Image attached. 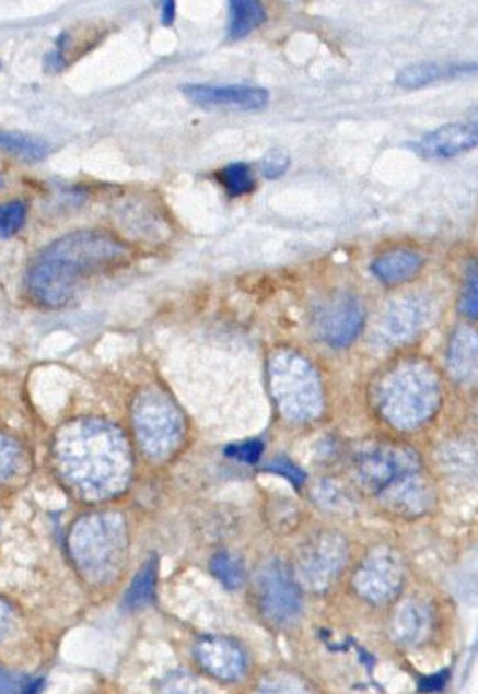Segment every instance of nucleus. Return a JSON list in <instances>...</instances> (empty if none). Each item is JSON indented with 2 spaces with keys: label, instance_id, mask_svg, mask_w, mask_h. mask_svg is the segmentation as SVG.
Wrapping results in <instances>:
<instances>
[{
  "label": "nucleus",
  "instance_id": "f257e3e1",
  "mask_svg": "<svg viewBox=\"0 0 478 694\" xmlns=\"http://www.w3.org/2000/svg\"><path fill=\"white\" fill-rule=\"evenodd\" d=\"M55 466L65 483L85 498H104L128 480L129 455L121 434L98 421H77L58 432Z\"/></svg>",
  "mask_w": 478,
  "mask_h": 694
},
{
  "label": "nucleus",
  "instance_id": "f03ea898",
  "mask_svg": "<svg viewBox=\"0 0 478 694\" xmlns=\"http://www.w3.org/2000/svg\"><path fill=\"white\" fill-rule=\"evenodd\" d=\"M128 256L123 243L109 234L80 231L43 249L26 274V289L36 304L61 308L75 298L83 278L114 267Z\"/></svg>",
  "mask_w": 478,
  "mask_h": 694
},
{
  "label": "nucleus",
  "instance_id": "7ed1b4c3",
  "mask_svg": "<svg viewBox=\"0 0 478 694\" xmlns=\"http://www.w3.org/2000/svg\"><path fill=\"white\" fill-rule=\"evenodd\" d=\"M125 548V527L114 515L83 517L68 537L73 563L92 581H104L116 573Z\"/></svg>",
  "mask_w": 478,
  "mask_h": 694
},
{
  "label": "nucleus",
  "instance_id": "20e7f679",
  "mask_svg": "<svg viewBox=\"0 0 478 694\" xmlns=\"http://www.w3.org/2000/svg\"><path fill=\"white\" fill-rule=\"evenodd\" d=\"M366 310L354 293L338 290L317 302L313 311V327L317 339L335 350L353 344L365 326Z\"/></svg>",
  "mask_w": 478,
  "mask_h": 694
},
{
  "label": "nucleus",
  "instance_id": "39448f33",
  "mask_svg": "<svg viewBox=\"0 0 478 694\" xmlns=\"http://www.w3.org/2000/svg\"><path fill=\"white\" fill-rule=\"evenodd\" d=\"M271 387L282 407L313 410L319 403V379L310 361L295 351L283 350L270 360Z\"/></svg>",
  "mask_w": 478,
  "mask_h": 694
},
{
  "label": "nucleus",
  "instance_id": "423d86ee",
  "mask_svg": "<svg viewBox=\"0 0 478 694\" xmlns=\"http://www.w3.org/2000/svg\"><path fill=\"white\" fill-rule=\"evenodd\" d=\"M438 384L430 366L419 361L399 364L384 381V400L392 410H430Z\"/></svg>",
  "mask_w": 478,
  "mask_h": 694
},
{
  "label": "nucleus",
  "instance_id": "0eeeda50",
  "mask_svg": "<svg viewBox=\"0 0 478 694\" xmlns=\"http://www.w3.org/2000/svg\"><path fill=\"white\" fill-rule=\"evenodd\" d=\"M256 593L261 612L277 625L294 622L302 609L301 591L290 575L289 567L280 561H270L261 567L256 578Z\"/></svg>",
  "mask_w": 478,
  "mask_h": 694
},
{
  "label": "nucleus",
  "instance_id": "6e6552de",
  "mask_svg": "<svg viewBox=\"0 0 478 694\" xmlns=\"http://www.w3.org/2000/svg\"><path fill=\"white\" fill-rule=\"evenodd\" d=\"M136 427L141 443L151 455H166L180 437V415L165 397L148 393L136 407Z\"/></svg>",
  "mask_w": 478,
  "mask_h": 694
},
{
  "label": "nucleus",
  "instance_id": "1a4fd4ad",
  "mask_svg": "<svg viewBox=\"0 0 478 694\" xmlns=\"http://www.w3.org/2000/svg\"><path fill=\"white\" fill-rule=\"evenodd\" d=\"M436 304L425 295H407L392 302L378 324V338L384 344H406L433 324Z\"/></svg>",
  "mask_w": 478,
  "mask_h": 694
},
{
  "label": "nucleus",
  "instance_id": "9d476101",
  "mask_svg": "<svg viewBox=\"0 0 478 694\" xmlns=\"http://www.w3.org/2000/svg\"><path fill=\"white\" fill-rule=\"evenodd\" d=\"M185 97L197 106L230 107V109L256 113L270 104V92L255 85H209V83H187L182 86Z\"/></svg>",
  "mask_w": 478,
  "mask_h": 694
},
{
  "label": "nucleus",
  "instance_id": "9b49d317",
  "mask_svg": "<svg viewBox=\"0 0 478 694\" xmlns=\"http://www.w3.org/2000/svg\"><path fill=\"white\" fill-rule=\"evenodd\" d=\"M477 143V125L456 122V125L441 126L428 132L412 143L411 148L424 160H450L474 150Z\"/></svg>",
  "mask_w": 478,
  "mask_h": 694
},
{
  "label": "nucleus",
  "instance_id": "f8f14e48",
  "mask_svg": "<svg viewBox=\"0 0 478 694\" xmlns=\"http://www.w3.org/2000/svg\"><path fill=\"white\" fill-rule=\"evenodd\" d=\"M196 656L199 664L218 680L236 681L245 674V654L228 638H203L196 647Z\"/></svg>",
  "mask_w": 478,
  "mask_h": 694
},
{
  "label": "nucleus",
  "instance_id": "ddd939ff",
  "mask_svg": "<svg viewBox=\"0 0 478 694\" xmlns=\"http://www.w3.org/2000/svg\"><path fill=\"white\" fill-rule=\"evenodd\" d=\"M475 72H477L475 61H462V63L459 61H455V63L453 61H448V63L421 61V63L403 68L397 75L396 83L403 89H422V86L441 82V80L456 79V77Z\"/></svg>",
  "mask_w": 478,
  "mask_h": 694
},
{
  "label": "nucleus",
  "instance_id": "4468645a",
  "mask_svg": "<svg viewBox=\"0 0 478 694\" xmlns=\"http://www.w3.org/2000/svg\"><path fill=\"white\" fill-rule=\"evenodd\" d=\"M424 267V258L412 249H392L373 259V277L384 285H399L409 282Z\"/></svg>",
  "mask_w": 478,
  "mask_h": 694
},
{
  "label": "nucleus",
  "instance_id": "2eb2a0df",
  "mask_svg": "<svg viewBox=\"0 0 478 694\" xmlns=\"http://www.w3.org/2000/svg\"><path fill=\"white\" fill-rule=\"evenodd\" d=\"M448 368L456 379L474 378L477 372V332L459 327L453 334L448 350Z\"/></svg>",
  "mask_w": 478,
  "mask_h": 694
},
{
  "label": "nucleus",
  "instance_id": "dca6fc26",
  "mask_svg": "<svg viewBox=\"0 0 478 694\" xmlns=\"http://www.w3.org/2000/svg\"><path fill=\"white\" fill-rule=\"evenodd\" d=\"M267 20V11H265L261 2L256 0H233L230 2V26L228 34L231 39H243L249 33L260 27Z\"/></svg>",
  "mask_w": 478,
  "mask_h": 694
},
{
  "label": "nucleus",
  "instance_id": "f3484780",
  "mask_svg": "<svg viewBox=\"0 0 478 694\" xmlns=\"http://www.w3.org/2000/svg\"><path fill=\"white\" fill-rule=\"evenodd\" d=\"M0 151L23 162L36 163L48 156L49 144L42 138L0 129Z\"/></svg>",
  "mask_w": 478,
  "mask_h": 694
},
{
  "label": "nucleus",
  "instance_id": "a211bd4d",
  "mask_svg": "<svg viewBox=\"0 0 478 694\" xmlns=\"http://www.w3.org/2000/svg\"><path fill=\"white\" fill-rule=\"evenodd\" d=\"M156 575H159V561L151 557L140 573L132 579L131 586L126 591L125 604L129 610H138L150 603L155 593Z\"/></svg>",
  "mask_w": 478,
  "mask_h": 694
},
{
  "label": "nucleus",
  "instance_id": "6ab92c4d",
  "mask_svg": "<svg viewBox=\"0 0 478 694\" xmlns=\"http://www.w3.org/2000/svg\"><path fill=\"white\" fill-rule=\"evenodd\" d=\"M218 178L231 197H243L255 190V177L246 163H231L224 166Z\"/></svg>",
  "mask_w": 478,
  "mask_h": 694
},
{
  "label": "nucleus",
  "instance_id": "aec40b11",
  "mask_svg": "<svg viewBox=\"0 0 478 694\" xmlns=\"http://www.w3.org/2000/svg\"><path fill=\"white\" fill-rule=\"evenodd\" d=\"M211 569L226 588H240L245 583V566L240 557H234L230 552L215 554L211 561Z\"/></svg>",
  "mask_w": 478,
  "mask_h": 694
},
{
  "label": "nucleus",
  "instance_id": "412c9836",
  "mask_svg": "<svg viewBox=\"0 0 478 694\" xmlns=\"http://www.w3.org/2000/svg\"><path fill=\"white\" fill-rule=\"evenodd\" d=\"M459 311L467 316L468 319L475 320L478 316V268L475 261L465 271L464 289L459 295Z\"/></svg>",
  "mask_w": 478,
  "mask_h": 694
},
{
  "label": "nucleus",
  "instance_id": "4be33fe9",
  "mask_svg": "<svg viewBox=\"0 0 478 694\" xmlns=\"http://www.w3.org/2000/svg\"><path fill=\"white\" fill-rule=\"evenodd\" d=\"M27 207L21 200H12V202L2 203L0 205V237L14 236L21 230L26 221Z\"/></svg>",
  "mask_w": 478,
  "mask_h": 694
},
{
  "label": "nucleus",
  "instance_id": "5701e85b",
  "mask_svg": "<svg viewBox=\"0 0 478 694\" xmlns=\"http://www.w3.org/2000/svg\"><path fill=\"white\" fill-rule=\"evenodd\" d=\"M155 694H206V691L187 672H172L156 684Z\"/></svg>",
  "mask_w": 478,
  "mask_h": 694
},
{
  "label": "nucleus",
  "instance_id": "b1692460",
  "mask_svg": "<svg viewBox=\"0 0 478 694\" xmlns=\"http://www.w3.org/2000/svg\"><path fill=\"white\" fill-rule=\"evenodd\" d=\"M21 459H23V452H21L20 443L11 436L0 434V481L9 480L18 473Z\"/></svg>",
  "mask_w": 478,
  "mask_h": 694
},
{
  "label": "nucleus",
  "instance_id": "393cba45",
  "mask_svg": "<svg viewBox=\"0 0 478 694\" xmlns=\"http://www.w3.org/2000/svg\"><path fill=\"white\" fill-rule=\"evenodd\" d=\"M256 694H314L310 686H305L294 675L279 674L271 675L268 680L261 681Z\"/></svg>",
  "mask_w": 478,
  "mask_h": 694
},
{
  "label": "nucleus",
  "instance_id": "a878e982",
  "mask_svg": "<svg viewBox=\"0 0 478 694\" xmlns=\"http://www.w3.org/2000/svg\"><path fill=\"white\" fill-rule=\"evenodd\" d=\"M289 168L290 156L280 150L268 151L265 158L261 160V175L267 180H277V178L283 177Z\"/></svg>",
  "mask_w": 478,
  "mask_h": 694
},
{
  "label": "nucleus",
  "instance_id": "bb28decb",
  "mask_svg": "<svg viewBox=\"0 0 478 694\" xmlns=\"http://www.w3.org/2000/svg\"><path fill=\"white\" fill-rule=\"evenodd\" d=\"M264 452V444L260 440H248V443L236 444V446L228 447L226 455L230 458L237 459L243 462H256Z\"/></svg>",
  "mask_w": 478,
  "mask_h": 694
},
{
  "label": "nucleus",
  "instance_id": "cd10ccee",
  "mask_svg": "<svg viewBox=\"0 0 478 694\" xmlns=\"http://www.w3.org/2000/svg\"><path fill=\"white\" fill-rule=\"evenodd\" d=\"M267 470L273 471V473L283 474V477L289 478L295 486H299V484L305 480L304 474H302L294 464H290V462L285 461L283 458L276 459V461L271 462V464H268Z\"/></svg>",
  "mask_w": 478,
  "mask_h": 694
},
{
  "label": "nucleus",
  "instance_id": "c85d7f7f",
  "mask_svg": "<svg viewBox=\"0 0 478 694\" xmlns=\"http://www.w3.org/2000/svg\"><path fill=\"white\" fill-rule=\"evenodd\" d=\"M12 623H14V619H12L9 604L4 600H0V642L5 640V637L11 634Z\"/></svg>",
  "mask_w": 478,
  "mask_h": 694
},
{
  "label": "nucleus",
  "instance_id": "c756f323",
  "mask_svg": "<svg viewBox=\"0 0 478 694\" xmlns=\"http://www.w3.org/2000/svg\"><path fill=\"white\" fill-rule=\"evenodd\" d=\"M446 680H448V672H441V674L431 675L428 680L422 681V691H438L445 686Z\"/></svg>",
  "mask_w": 478,
  "mask_h": 694
},
{
  "label": "nucleus",
  "instance_id": "7c9ffc66",
  "mask_svg": "<svg viewBox=\"0 0 478 694\" xmlns=\"http://www.w3.org/2000/svg\"><path fill=\"white\" fill-rule=\"evenodd\" d=\"M15 686H18V680H15L14 675L9 674L4 669H0V694H12Z\"/></svg>",
  "mask_w": 478,
  "mask_h": 694
},
{
  "label": "nucleus",
  "instance_id": "2f4dec72",
  "mask_svg": "<svg viewBox=\"0 0 478 694\" xmlns=\"http://www.w3.org/2000/svg\"><path fill=\"white\" fill-rule=\"evenodd\" d=\"M175 15H177V4H175L174 0H170V2H163L162 4V23L163 26H172L175 21Z\"/></svg>",
  "mask_w": 478,
  "mask_h": 694
},
{
  "label": "nucleus",
  "instance_id": "473e14b6",
  "mask_svg": "<svg viewBox=\"0 0 478 694\" xmlns=\"http://www.w3.org/2000/svg\"><path fill=\"white\" fill-rule=\"evenodd\" d=\"M43 687H45V681H31V683H27L26 686L23 687L20 694H42Z\"/></svg>",
  "mask_w": 478,
  "mask_h": 694
},
{
  "label": "nucleus",
  "instance_id": "72a5a7b5",
  "mask_svg": "<svg viewBox=\"0 0 478 694\" xmlns=\"http://www.w3.org/2000/svg\"><path fill=\"white\" fill-rule=\"evenodd\" d=\"M2 185H4V180H2V177H0V187H2Z\"/></svg>",
  "mask_w": 478,
  "mask_h": 694
}]
</instances>
